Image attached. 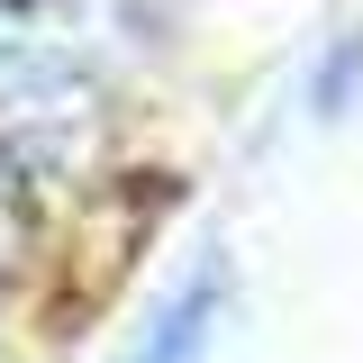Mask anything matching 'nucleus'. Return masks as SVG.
Listing matches in <instances>:
<instances>
[{
  "instance_id": "nucleus-3",
  "label": "nucleus",
  "mask_w": 363,
  "mask_h": 363,
  "mask_svg": "<svg viewBox=\"0 0 363 363\" xmlns=\"http://www.w3.org/2000/svg\"><path fill=\"white\" fill-rule=\"evenodd\" d=\"M28 227H37V200H28V173H18V164L0 155V264H18Z\"/></svg>"
},
{
  "instance_id": "nucleus-1",
  "label": "nucleus",
  "mask_w": 363,
  "mask_h": 363,
  "mask_svg": "<svg viewBox=\"0 0 363 363\" xmlns=\"http://www.w3.org/2000/svg\"><path fill=\"white\" fill-rule=\"evenodd\" d=\"M227 300H236V264H227V255H200V264L155 300V318L136 327L128 363H200L209 336H218V318H227Z\"/></svg>"
},
{
  "instance_id": "nucleus-2",
  "label": "nucleus",
  "mask_w": 363,
  "mask_h": 363,
  "mask_svg": "<svg viewBox=\"0 0 363 363\" xmlns=\"http://www.w3.org/2000/svg\"><path fill=\"white\" fill-rule=\"evenodd\" d=\"M354 100H363V28H345V37L309 64V118H345Z\"/></svg>"
}]
</instances>
